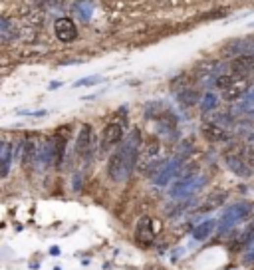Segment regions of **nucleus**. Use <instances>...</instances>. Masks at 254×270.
Returning a JSON list of instances; mask_svg holds the SVG:
<instances>
[{
	"instance_id": "obj_1",
	"label": "nucleus",
	"mask_w": 254,
	"mask_h": 270,
	"mask_svg": "<svg viewBox=\"0 0 254 270\" xmlns=\"http://www.w3.org/2000/svg\"><path fill=\"white\" fill-rule=\"evenodd\" d=\"M139 147H141V133L139 129H133L121 143V147L110 157L108 163V175L113 181H125L135 165H137V155H139Z\"/></svg>"
},
{
	"instance_id": "obj_20",
	"label": "nucleus",
	"mask_w": 254,
	"mask_h": 270,
	"mask_svg": "<svg viewBox=\"0 0 254 270\" xmlns=\"http://www.w3.org/2000/svg\"><path fill=\"white\" fill-rule=\"evenodd\" d=\"M213 229H215V221H207V223H202V225L195 231V237H197L198 240H202V239H207V237L211 235Z\"/></svg>"
},
{
	"instance_id": "obj_14",
	"label": "nucleus",
	"mask_w": 254,
	"mask_h": 270,
	"mask_svg": "<svg viewBox=\"0 0 254 270\" xmlns=\"http://www.w3.org/2000/svg\"><path fill=\"white\" fill-rule=\"evenodd\" d=\"M226 201V193L225 191H217V193H211L205 201H202L200 205V210L202 212H207V210H213V209H219L223 203Z\"/></svg>"
},
{
	"instance_id": "obj_7",
	"label": "nucleus",
	"mask_w": 254,
	"mask_h": 270,
	"mask_svg": "<svg viewBox=\"0 0 254 270\" xmlns=\"http://www.w3.org/2000/svg\"><path fill=\"white\" fill-rule=\"evenodd\" d=\"M248 88H250V84L246 82V78H236V80L223 91V97H225L226 101H238V99L248 91Z\"/></svg>"
},
{
	"instance_id": "obj_5",
	"label": "nucleus",
	"mask_w": 254,
	"mask_h": 270,
	"mask_svg": "<svg viewBox=\"0 0 254 270\" xmlns=\"http://www.w3.org/2000/svg\"><path fill=\"white\" fill-rule=\"evenodd\" d=\"M38 141L34 135H28L24 141H22V155H20V163L22 167H30L34 161L38 159Z\"/></svg>"
},
{
	"instance_id": "obj_23",
	"label": "nucleus",
	"mask_w": 254,
	"mask_h": 270,
	"mask_svg": "<svg viewBox=\"0 0 254 270\" xmlns=\"http://www.w3.org/2000/svg\"><path fill=\"white\" fill-rule=\"evenodd\" d=\"M151 2H165V0H151Z\"/></svg>"
},
{
	"instance_id": "obj_4",
	"label": "nucleus",
	"mask_w": 254,
	"mask_h": 270,
	"mask_svg": "<svg viewBox=\"0 0 254 270\" xmlns=\"http://www.w3.org/2000/svg\"><path fill=\"white\" fill-rule=\"evenodd\" d=\"M254 72V54H240L230 62V74L234 78H246Z\"/></svg>"
},
{
	"instance_id": "obj_10",
	"label": "nucleus",
	"mask_w": 254,
	"mask_h": 270,
	"mask_svg": "<svg viewBox=\"0 0 254 270\" xmlns=\"http://www.w3.org/2000/svg\"><path fill=\"white\" fill-rule=\"evenodd\" d=\"M50 141H52V165L60 167L62 161H64V153H66V143H68V139L56 133Z\"/></svg>"
},
{
	"instance_id": "obj_2",
	"label": "nucleus",
	"mask_w": 254,
	"mask_h": 270,
	"mask_svg": "<svg viewBox=\"0 0 254 270\" xmlns=\"http://www.w3.org/2000/svg\"><path fill=\"white\" fill-rule=\"evenodd\" d=\"M123 135H125V125L119 123V121H112L104 127V131H101V149H110L113 147L115 143L123 141Z\"/></svg>"
},
{
	"instance_id": "obj_12",
	"label": "nucleus",
	"mask_w": 254,
	"mask_h": 270,
	"mask_svg": "<svg viewBox=\"0 0 254 270\" xmlns=\"http://www.w3.org/2000/svg\"><path fill=\"white\" fill-rule=\"evenodd\" d=\"M177 101L183 105V107H193L200 101V93L198 90L195 88H183L179 93H177Z\"/></svg>"
},
{
	"instance_id": "obj_15",
	"label": "nucleus",
	"mask_w": 254,
	"mask_h": 270,
	"mask_svg": "<svg viewBox=\"0 0 254 270\" xmlns=\"http://www.w3.org/2000/svg\"><path fill=\"white\" fill-rule=\"evenodd\" d=\"M74 12L82 18V20H89L91 18V14H93V4L89 2V0H80V2H76L74 4Z\"/></svg>"
},
{
	"instance_id": "obj_11",
	"label": "nucleus",
	"mask_w": 254,
	"mask_h": 270,
	"mask_svg": "<svg viewBox=\"0 0 254 270\" xmlns=\"http://www.w3.org/2000/svg\"><path fill=\"white\" fill-rule=\"evenodd\" d=\"M10 161H12V145L2 141V143H0V179L8 177Z\"/></svg>"
},
{
	"instance_id": "obj_22",
	"label": "nucleus",
	"mask_w": 254,
	"mask_h": 270,
	"mask_svg": "<svg viewBox=\"0 0 254 270\" xmlns=\"http://www.w3.org/2000/svg\"><path fill=\"white\" fill-rule=\"evenodd\" d=\"M0 30H2V32H12V24L6 20V18H2V16H0Z\"/></svg>"
},
{
	"instance_id": "obj_21",
	"label": "nucleus",
	"mask_w": 254,
	"mask_h": 270,
	"mask_svg": "<svg viewBox=\"0 0 254 270\" xmlns=\"http://www.w3.org/2000/svg\"><path fill=\"white\" fill-rule=\"evenodd\" d=\"M101 82V78L99 76H89V78H82L80 82H76L74 84V88H82V86H95V84H99Z\"/></svg>"
},
{
	"instance_id": "obj_17",
	"label": "nucleus",
	"mask_w": 254,
	"mask_h": 270,
	"mask_svg": "<svg viewBox=\"0 0 254 270\" xmlns=\"http://www.w3.org/2000/svg\"><path fill=\"white\" fill-rule=\"evenodd\" d=\"M209 123H215V125H219V127L228 129V127L232 125V118H230L226 112H219V114H215V116L209 120Z\"/></svg>"
},
{
	"instance_id": "obj_3",
	"label": "nucleus",
	"mask_w": 254,
	"mask_h": 270,
	"mask_svg": "<svg viewBox=\"0 0 254 270\" xmlns=\"http://www.w3.org/2000/svg\"><path fill=\"white\" fill-rule=\"evenodd\" d=\"M54 34L60 42L68 44V42H74L78 38V26L72 18L68 16H60L56 22H54Z\"/></svg>"
},
{
	"instance_id": "obj_24",
	"label": "nucleus",
	"mask_w": 254,
	"mask_h": 270,
	"mask_svg": "<svg viewBox=\"0 0 254 270\" xmlns=\"http://www.w3.org/2000/svg\"><path fill=\"white\" fill-rule=\"evenodd\" d=\"M248 26H250V28H254V22H250V24H248Z\"/></svg>"
},
{
	"instance_id": "obj_18",
	"label": "nucleus",
	"mask_w": 254,
	"mask_h": 270,
	"mask_svg": "<svg viewBox=\"0 0 254 270\" xmlns=\"http://www.w3.org/2000/svg\"><path fill=\"white\" fill-rule=\"evenodd\" d=\"M217 103H219L217 95L215 93H207L205 97H200V110L205 112V114H209V112H213L215 107H217Z\"/></svg>"
},
{
	"instance_id": "obj_16",
	"label": "nucleus",
	"mask_w": 254,
	"mask_h": 270,
	"mask_svg": "<svg viewBox=\"0 0 254 270\" xmlns=\"http://www.w3.org/2000/svg\"><path fill=\"white\" fill-rule=\"evenodd\" d=\"M22 20H24L28 26H42L44 20H46V14L40 12V10H26L24 16H22Z\"/></svg>"
},
{
	"instance_id": "obj_19",
	"label": "nucleus",
	"mask_w": 254,
	"mask_h": 270,
	"mask_svg": "<svg viewBox=\"0 0 254 270\" xmlns=\"http://www.w3.org/2000/svg\"><path fill=\"white\" fill-rule=\"evenodd\" d=\"M234 80H236V78H234L232 74H219V76L215 78V88H219V90L225 91V90H226Z\"/></svg>"
},
{
	"instance_id": "obj_13",
	"label": "nucleus",
	"mask_w": 254,
	"mask_h": 270,
	"mask_svg": "<svg viewBox=\"0 0 254 270\" xmlns=\"http://www.w3.org/2000/svg\"><path fill=\"white\" fill-rule=\"evenodd\" d=\"M135 235H137V240L149 244L153 240V229H151V219L149 217H143L139 223H137V229H135Z\"/></svg>"
},
{
	"instance_id": "obj_6",
	"label": "nucleus",
	"mask_w": 254,
	"mask_h": 270,
	"mask_svg": "<svg viewBox=\"0 0 254 270\" xmlns=\"http://www.w3.org/2000/svg\"><path fill=\"white\" fill-rule=\"evenodd\" d=\"M225 159H226V165H228V169H230L232 173H236L238 177H250L252 169H250V165L246 163V159H244L242 155L230 153V155H226Z\"/></svg>"
},
{
	"instance_id": "obj_9",
	"label": "nucleus",
	"mask_w": 254,
	"mask_h": 270,
	"mask_svg": "<svg viewBox=\"0 0 254 270\" xmlns=\"http://www.w3.org/2000/svg\"><path fill=\"white\" fill-rule=\"evenodd\" d=\"M76 151L82 157L91 151V125H82L78 133V141H76Z\"/></svg>"
},
{
	"instance_id": "obj_8",
	"label": "nucleus",
	"mask_w": 254,
	"mask_h": 270,
	"mask_svg": "<svg viewBox=\"0 0 254 270\" xmlns=\"http://www.w3.org/2000/svg\"><path fill=\"white\" fill-rule=\"evenodd\" d=\"M202 135H205L211 143H225L230 139V133L225 127H219L215 123H205L202 125Z\"/></svg>"
}]
</instances>
